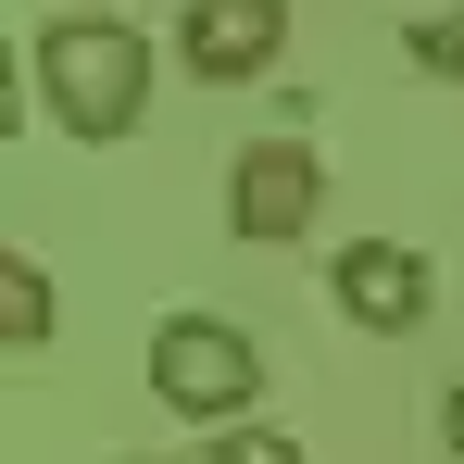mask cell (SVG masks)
Returning <instances> with one entry per match:
<instances>
[{
	"mask_svg": "<svg viewBox=\"0 0 464 464\" xmlns=\"http://www.w3.org/2000/svg\"><path fill=\"white\" fill-rule=\"evenodd\" d=\"M38 101L63 139H126L139 101H151V38L113 25V13H63L38 25Z\"/></svg>",
	"mask_w": 464,
	"mask_h": 464,
	"instance_id": "obj_1",
	"label": "cell"
},
{
	"mask_svg": "<svg viewBox=\"0 0 464 464\" xmlns=\"http://www.w3.org/2000/svg\"><path fill=\"white\" fill-rule=\"evenodd\" d=\"M264 389V352L238 339L227 314H163L151 326V401L163 414H201V427H238Z\"/></svg>",
	"mask_w": 464,
	"mask_h": 464,
	"instance_id": "obj_2",
	"label": "cell"
},
{
	"mask_svg": "<svg viewBox=\"0 0 464 464\" xmlns=\"http://www.w3.org/2000/svg\"><path fill=\"white\" fill-rule=\"evenodd\" d=\"M314 201H326V163H314L302 139H251L238 176H227V227L238 238H302Z\"/></svg>",
	"mask_w": 464,
	"mask_h": 464,
	"instance_id": "obj_3",
	"label": "cell"
},
{
	"mask_svg": "<svg viewBox=\"0 0 464 464\" xmlns=\"http://www.w3.org/2000/svg\"><path fill=\"white\" fill-rule=\"evenodd\" d=\"M326 289H339V314H352V326L414 339V326H427V251H401V238H352Z\"/></svg>",
	"mask_w": 464,
	"mask_h": 464,
	"instance_id": "obj_4",
	"label": "cell"
},
{
	"mask_svg": "<svg viewBox=\"0 0 464 464\" xmlns=\"http://www.w3.org/2000/svg\"><path fill=\"white\" fill-rule=\"evenodd\" d=\"M276 38H289V0H188L176 63H188V76H264Z\"/></svg>",
	"mask_w": 464,
	"mask_h": 464,
	"instance_id": "obj_5",
	"label": "cell"
},
{
	"mask_svg": "<svg viewBox=\"0 0 464 464\" xmlns=\"http://www.w3.org/2000/svg\"><path fill=\"white\" fill-rule=\"evenodd\" d=\"M0 326H13V352L51 339V276H38V264H0Z\"/></svg>",
	"mask_w": 464,
	"mask_h": 464,
	"instance_id": "obj_6",
	"label": "cell"
},
{
	"mask_svg": "<svg viewBox=\"0 0 464 464\" xmlns=\"http://www.w3.org/2000/svg\"><path fill=\"white\" fill-rule=\"evenodd\" d=\"M414 63L464 88V0H452V13H427V25H414Z\"/></svg>",
	"mask_w": 464,
	"mask_h": 464,
	"instance_id": "obj_7",
	"label": "cell"
},
{
	"mask_svg": "<svg viewBox=\"0 0 464 464\" xmlns=\"http://www.w3.org/2000/svg\"><path fill=\"white\" fill-rule=\"evenodd\" d=\"M214 464H302V440H276V427H214Z\"/></svg>",
	"mask_w": 464,
	"mask_h": 464,
	"instance_id": "obj_8",
	"label": "cell"
},
{
	"mask_svg": "<svg viewBox=\"0 0 464 464\" xmlns=\"http://www.w3.org/2000/svg\"><path fill=\"white\" fill-rule=\"evenodd\" d=\"M440 440H452V464H464V377H452V401H440Z\"/></svg>",
	"mask_w": 464,
	"mask_h": 464,
	"instance_id": "obj_9",
	"label": "cell"
}]
</instances>
